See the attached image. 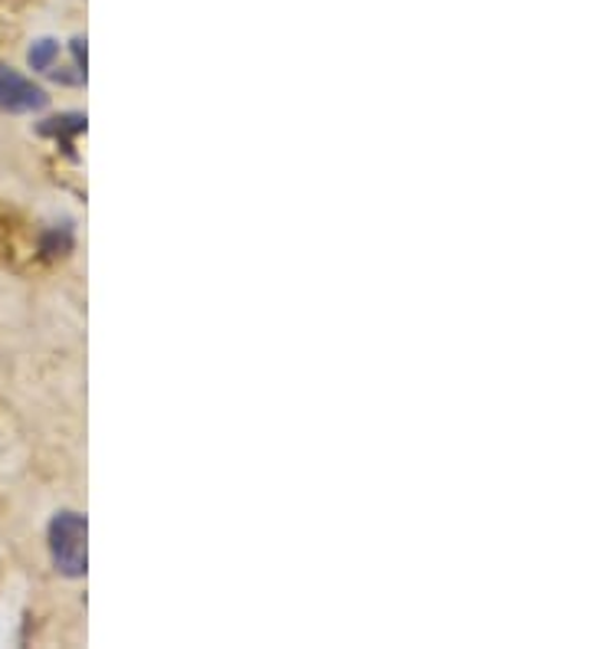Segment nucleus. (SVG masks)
Returning <instances> with one entry per match:
<instances>
[{"mask_svg": "<svg viewBox=\"0 0 590 649\" xmlns=\"http://www.w3.org/2000/svg\"><path fill=\"white\" fill-rule=\"evenodd\" d=\"M50 555L63 577H82L89 568L85 558V518L75 511H60L50 521Z\"/></svg>", "mask_w": 590, "mask_h": 649, "instance_id": "nucleus-1", "label": "nucleus"}, {"mask_svg": "<svg viewBox=\"0 0 590 649\" xmlns=\"http://www.w3.org/2000/svg\"><path fill=\"white\" fill-rule=\"evenodd\" d=\"M47 102H50V95L37 82H30L13 67L0 63V112H13V115L40 112V109H47Z\"/></svg>", "mask_w": 590, "mask_h": 649, "instance_id": "nucleus-2", "label": "nucleus"}, {"mask_svg": "<svg viewBox=\"0 0 590 649\" xmlns=\"http://www.w3.org/2000/svg\"><path fill=\"white\" fill-rule=\"evenodd\" d=\"M27 63L37 72H43V75L63 82V85H79V79H75L73 72H67V67H63V60H60V43H57L53 37L33 40V47L27 50Z\"/></svg>", "mask_w": 590, "mask_h": 649, "instance_id": "nucleus-3", "label": "nucleus"}, {"mask_svg": "<svg viewBox=\"0 0 590 649\" xmlns=\"http://www.w3.org/2000/svg\"><path fill=\"white\" fill-rule=\"evenodd\" d=\"M79 132H85V115H57V119H47L40 125V135H50V139L63 142L67 148L73 144Z\"/></svg>", "mask_w": 590, "mask_h": 649, "instance_id": "nucleus-4", "label": "nucleus"}]
</instances>
